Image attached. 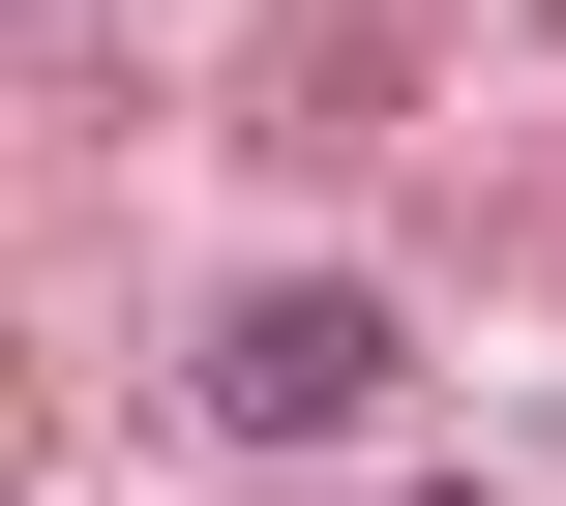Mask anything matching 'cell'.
I'll use <instances>...</instances> for the list:
<instances>
[{
    "label": "cell",
    "instance_id": "6da1fadb",
    "mask_svg": "<svg viewBox=\"0 0 566 506\" xmlns=\"http://www.w3.org/2000/svg\"><path fill=\"white\" fill-rule=\"evenodd\" d=\"M179 418H209V447H358V418H388V298H358V268H269V298H209Z\"/></svg>",
    "mask_w": 566,
    "mask_h": 506
},
{
    "label": "cell",
    "instance_id": "7a4b0ae2",
    "mask_svg": "<svg viewBox=\"0 0 566 506\" xmlns=\"http://www.w3.org/2000/svg\"><path fill=\"white\" fill-rule=\"evenodd\" d=\"M388 506H507V477H388Z\"/></svg>",
    "mask_w": 566,
    "mask_h": 506
}]
</instances>
